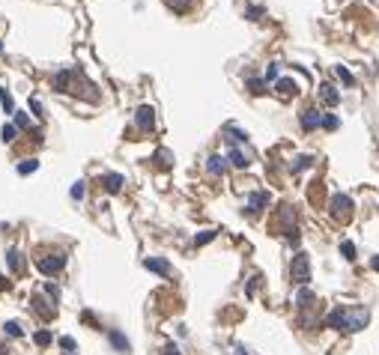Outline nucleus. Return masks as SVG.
<instances>
[{"mask_svg":"<svg viewBox=\"0 0 379 355\" xmlns=\"http://www.w3.org/2000/svg\"><path fill=\"white\" fill-rule=\"evenodd\" d=\"M275 90H278V93H281V96H293V93H296V84H293V81H278V84H275Z\"/></svg>","mask_w":379,"mask_h":355,"instance_id":"aec40b11","label":"nucleus"},{"mask_svg":"<svg viewBox=\"0 0 379 355\" xmlns=\"http://www.w3.org/2000/svg\"><path fill=\"white\" fill-rule=\"evenodd\" d=\"M6 263H9V269H12V272H21V254H18L15 248H9V251H6Z\"/></svg>","mask_w":379,"mask_h":355,"instance_id":"dca6fc26","label":"nucleus"},{"mask_svg":"<svg viewBox=\"0 0 379 355\" xmlns=\"http://www.w3.org/2000/svg\"><path fill=\"white\" fill-rule=\"evenodd\" d=\"M316 126H322V114H319V111H314V108L302 111V129H305V131H314Z\"/></svg>","mask_w":379,"mask_h":355,"instance_id":"39448f33","label":"nucleus"},{"mask_svg":"<svg viewBox=\"0 0 379 355\" xmlns=\"http://www.w3.org/2000/svg\"><path fill=\"white\" fill-rule=\"evenodd\" d=\"M311 301H314V292L299 290V295H296V305H299V308H311Z\"/></svg>","mask_w":379,"mask_h":355,"instance_id":"6ab92c4d","label":"nucleus"},{"mask_svg":"<svg viewBox=\"0 0 379 355\" xmlns=\"http://www.w3.org/2000/svg\"><path fill=\"white\" fill-rule=\"evenodd\" d=\"M84 194H87V182H84V179H78V182L72 185V191H69V197H72V200H81Z\"/></svg>","mask_w":379,"mask_h":355,"instance_id":"4be33fe9","label":"nucleus"},{"mask_svg":"<svg viewBox=\"0 0 379 355\" xmlns=\"http://www.w3.org/2000/svg\"><path fill=\"white\" fill-rule=\"evenodd\" d=\"M108 340H111V346H114L117 352H128V340H126V334H123V331L111 328V331H108Z\"/></svg>","mask_w":379,"mask_h":355,"instance_id":"9d476101","label":"nucleus"},{"mask_svg":"<svg viewBox=\"0 0 379 355\" xmlns=\"http://www.w3.org/2000/svg\"><path fill=\"white\" fill-rule=\"evenodd\" d=\"M227 159H230V164H233V167H248V156H245L242 149H236V146L230 149V156H227Z\"/></svg>","mask_w":379,"mask_h":355,"instance_id":"4468645a","label":"nucleus"},{"mask_svg":"<svg viewBox=\"0 0 379 355\" xmlns=\"http://www.w3.org/2000/svg\"><path fill=\"white\" fill-rule=\"evenodd\" d=\"M153 123H156V111H153L150 105L137 108V126H140V129H153Z\"/></svg>","mask_w":379,"mask_h":355,"instance_id":"1a4fd4ad","label":"nucleus"},{"mask_svg":"<svg viewBox=\"0 0 379 355\" xmlns=\"http://www.w3.org/2000/svg\"><path fill=\"white\" fill-rule=\"evenodd\" d=\"M311 162H314L311 156H299V159H296V164H293V173H299V170H305V167H311Z\"/></svg>","mask_w":379,"mask_h":355,"instance_id":"cd10ccee","label":"nucleus"},{"mask_svg":"<svg viewBox=\"0 0 379 355\" xmlns=\"http://www.w3.org/2000/svg\"><path fill=\"white\" fill-rule=\"evenodd\" d=\"M75 346H78V343H75L72 337H60V349H63V352H75Z\"/></svg>","mask_w":379,"mask_h":355,"instance_id":"72a5a7b5","label":"nucleus"},{"mask_svg":"<svg viewBox=\"0 0 379 355\" xmlns=\"http://www.w3.org/2000/svg\"><path fill=\"white\" fill-rule=\"evenodd\" d=\"M266 206H269V194H266V191H254L251 197H248V212H251V215L263 212Z\"/></svg>","mask_w":379,"mask_h":355,"instance_id":"423d86ee","label":"nucleus"},{"mask_svg":"<svg viewBox=\"0 0 379 355\" xmlns=\"http://www.w3.org/2000/svg\"><path fill=\"white\" fill-rule=\"evenodd\" d=\"M338 78H341L344 84H355V78H352V72H349V69H344V66H338Z\"/></svg>","mask_w":379,"mask_h":355,"instance_id":"7c9ffc66","label":"nucleus"},{"mask_svg":"<svg viewBox=\"0 0 379 355\" xmlns=\"http://www.w3.org/2000/svg\"><path fill=\"white\" fill-rule=\"evenodd\" d=\"M236 355H248V352H245V349H242V346H236Z\"/></svg>","mask_w":379,"mask_h":355,"instance_id":"a19ab883","label":"nucleus"},{"mask_svg":"<svg viewBox=\"0 0 379 355\" xmlns=\"http://www.w3.org/2000/svg\"><path fill=\"white\" fill-rule=\"evenodd\" d=\"M319 98H322L325 105H338V102H341V93H338L331 84H322V87H319Z\"/></svg>","mask_w":379,"mask_h":355,"instance_id":"f8f14e48","label":"nucleus"},{"mask_svg":"<svg viewBox=\"0 0 379 355\" xmlns=\"http://www.w3.org/2000/svg\"><path fill=\"white\" fill-rule=\"evenodd\" d=\"M167 3L173 6V12H185V9L191 6V0H167Z\"/></svg>","mask_w":379,"mask_h":355,"instance_id":"2f4dec72","label":"nucleus"},{"mask_svg":"<svg viewBox=\"0 0 379 355\" xmlns=\"http://www.w3.org/2000/svg\"><path fill=\"white\" fill-rule=\"evenodd\" d=\"M144 269L156 272V275H170V263L167 260H158V257H147L144 260Z\"/></svg>","mask_w":379,"mask_h":355,"instance_id":"6e6552de","label":"nucleus"},{"mask_svg":"<svg viewBox=\"0 0 379 355\" xmlns=\"http://www.w3.org/2000/svg\"><path fill=\"white\" fill-rule=\"evenodd\" d=\"M206 170H209L212 176L224 173V159H221V156H209V162H206Z\"/></svg>","mask_w":379,"mask_h":355,"instance_id":"2eb2a0df","label":"nucleus"},{"mask_svg":"<svg viewBox=\"0 0 379 355\" xmlns=\"http://www.w3.org/2000/svg\"><path fill=\"white\" fill-rule=\"evenodd\" d=\"M341 254H344L347 260H355V245H352L349 239H344V242H341Z\"/></svg>","mask_w":379,"mask_h":355,"instance_id":"393cba45","label":"nucleus"},{"mask_svg":"<svg viewBox=\"0 0 379 355\" xmlns=\"http://www.w3.org/2000/svg\"><path fill=\"white\" fill-rule=\"evenodd\" d=\"M325 325H328V328H338V331H347L349 328V314L344 311V308H335V311L325 317Z\"/></svg>","mask_w":379,"mask_h":355,"instance_id":"20e7f679","label":"nucleus"},{"mask_svg":"<svg viewBox=\"0 0 379 355\" xmlns=\"http://www.w3.org/2000/svg\"><path fill=\"white\" fill-rule=\"evenodd\" d=\"M269 81L278 84V63H269V69H266V84H269Z\"/></svg>","mask_w":379,"mask_h":355,"instance_id":"473e14b6","label":"nucleus"},{"mask_svg":"<svg viewBox=\"0 0 379 355\" xmlns=\"http://www.w3.org/2000/svg\"><path fill=\"white\" fill-rule=\"evenodd\" d=\"M364 325H367V311H364V308H358L355 314H349V328L347 331H361Z\"/></svg>","mask_w":379,"mask_h":355,"instance_id":"9b49d317","label":"nucleus"},{"mask_svg":"<svg viewBox=\"0 0 379 355\" xmlns=\"http://www.w3.org/2000/svg\"><path fill=\"white\" fill-rule=\"evenodd\" d=\"M370 266H373V272H379V257H373V260H370Z\"/></svg>","mask_w":379,"mask_h":355,"instance_id":"ea45409f","label":"nucleus"},{"mask_svg":"<svg viewBox=\"0 0 379 355\" xmlns=\"http://www.w3.org/2000/svg\"><path fill=\"white\" fill-rule=\"evenodd\" d=\"M290 275H293V281H296L299 287H305V284L311 281V260H308V254H296V257H293Z\"/></svg>","mask_w":379,"mask_h":355,"instance_id":"f257e3e1","label":"nucleus"},{"mask_svg":"<svg viewBox=\"0 0 379 355\" xmlns=\"http://www.w3.org/2000/svg\"><path fill=\"white\" fill-rule=\"evenodd\" d=\"M36 266H39L45 275H54V272H60L66 266V251H54V254H48V257H39Z\"/></svg>","mask_w":379,"mask_h":355,"instance_id":"7ed1b4c3","label":"nucleus"},{"mask_svg":"<svg viewBox=\"0 0 379 355\" xmlns=\"http://www.w3.org/2000/svg\"><path fill=\"white\" fill-rule=\"evenodd\" d=\"M72 75H75V72H57V75H54V90H60V93H69V81H72Z\"/></svg>","mask_w":379,"mask_h":355,"instance_id":"ddd939ff","label":"nucleus"},{"mask_svg":"<svg viewBox=\"0 0 379 355\" xmlns=\"http://www.w3.org/2000/svg\"><path fill=\"white\" fill-rule=\"evenodd\" d=\"M227 134H230V137H227V140H245V137H248V134H245V131L242 129H236V126H227Z\"/></svg>","mask_w":379,"mask_h":355,"instance_id":"c85d7f7f","label":"nucleus"},{"mask_svg":"<svg viewBox=\"0 0 379 355\" xmlns=\"http://www.w3.org/2000/svg\"><path fill=\"white\" fill-rule=\"evenodd\" d=\"M3 331H6L9 337H21V334H24V331H21V325L15 323V320H12V323H6V325H3Z\"/></svg>","mask_w":379,"mask_h":355,"instance_id":"a878e982","label":"nucleus"},{"mask_svg":"<svg viewBox=\"0 0 379 355\" xmlns=\"http://www.w3.org/2000/svg\"><path fill=\"white\" fill-rule=\"evenodd\" d=\"M15 123H9V126H3V129H0V140H3V143H12V140H15Z\"/></svg>","mask_w":379,"mask_h":355,"instance_id":"412c9836","label":"nucleus"},{"mask_svg":"<svg viewBox=\"0 0 379 355\" xmlns=\"http://www.w3.org/2000/svg\"><path fill=\"white\" fill-rule=\"evenodd\" d=\"M260 15H263V9H260V6H251V9H248V18H251V21H257Z\"/></svg>","mask_w":379,"mask_h":355,"instance_id":"4c0bfd02","label":"nucleus"},{"mask_svg":"<svg viewBox=\"0 0 379 355\" xmlns=\"http://www.w3.org/2000/svg\"><path fill=\"white\" fill-rule=\"evenodd\" d=\"M33 308H36L42 317H51V314H54V308H48V301H45L42 295H36V298H33Z\"/></svg>","mask_w":379,"mask_h":355,"instance_id":"f3484780","label":"nucleus"},{"mask_svg":"<svg viewBox=\"0 0 379 355\" xmlns=\"http://www.w3.org/2000/svg\"><path fill=\"white\" fill-rule=\"evenodd\" d=\"M0 287H6V281H3V278H0Z\"/></svg>","mask_w":379,"mask_h":355,"instance_id":"79ce46f5","label":"nucleus"},{"mask_svg":"<svg viewBox=\"0 0 379 355\" xmlns=\"http://www.w3.org/2000/svg\"><path fill=\"white\" fill-rule=\"evenodd\" d=\"M248 90H251L254 96H263V93H266V81H260V78H251V81H248Z\"/></svg>","mask_w":379,"mask_h":355,"instance_id":"5701e85b","label":"nucleus"},{"mask_svg":"<svg viewBox=\"0 0 379 355\" xmlns=\"http://www.w3.org/2000/svg\"><path fill=\"white\" fill-rule=\"evenodd\" d=\"M0 51H3V45H0Z\"/></svg>","mask_w":379,"mask_h":355,"instance_id":"37998d69","label":"nucleus"},{"mask_svg":"<svg viewBox=\"0 0 379 355\" xmlns=\"http://www.w3.org/2000/svg\"><path fill=\"white\" fill-rule=\"evenodd\" d=\"M27 126H30L27 114H18V111H15V129H27Z\"/></svg>","mask_w":379,"mask_h":355,"instance_id":"f704fd0d","label":"nucleus"},{"mask_svg":"<svg viewBox=\"0 0 379 355\" xmlns=\"http://www.w3.org/2000/svg\"><path fill=\"white\" fill-rule=\"evenodd\" d=\"M322 129H338V117L325 114V117H322Z\"/></svg>","mask_w":379,"mask_h":355,"instance_id":"c9c22d12","label":"nucleus"},{"mask_svg":"<svg viewBox=\"0 0 379 355\" xmlns=\"http://www.w3.org/2000/svg\"><path fill=\"white\" fill-rule=\"evenodd\" d=\"M102 185H105L111 194H117L123 185H126V176H123V173H105V176H102Z\"/></svg>","mask_w":379,"mask_h":355,"instance_id":"0eeeda50","label":"nucleus"},{"mask_svg":"<svg viewBox=\"0 0 379 355\" xmlns=\"http://www.w3.org/2000/svg\"><path fill=\"white\" fill-rule=\"evenodd\" d=\"M215 239V230H203L197 239H194V245H206V242H212Z\"/></svg>","mask_w":379,"mask_h":355,"instance_id":"c756f323","label":"nucleus"},{"mask_svg":"<svg viewBox=\"0 0 379 355\" xmlns=\"http://www.w3.org/2000/svg\"><path fill=\"white\" fill-rule=\"evenodd\" d=\"M328 209H331V215H335L338 221H347L349 215H352V200H349L347 194H335V197L328 200Z\"/></svg>","mask_w":379,"mask_h":355,"instance_id":"f03ea898","label":"nucleus"},{"mask_svg":"<svg viewBox=\"0 0 379 355\" xmlns=\"http://www.w3.org/2000/svg\"><path fill=\"white\" fill-rule=\"evenodd\" d=\"M36 346H51V340H54V334L48 331V328H42V331H36Z\"/></svg>","mask_w":379,"mask_h":355,"instance_id":"a211bd4d","label":"nucleus"},{"mask_svg":"<svg viewBox=\"0 0 379 355\" xmlns=\"http://www.w3.org/2000/svg\"><path fill=\"white\" fill-rule=\"evenodd\" d=\"M36 167H39V162H36V159H30V162H21V164H18V173H21V176H27V173H33Z\"/></svg>","mask_w":379,"mask_h":355,"instance_id":"bb28decb","label":"nucleus"},{"mask_svg":"<svg viewBox=\"0 0 379 355\" xmlns=\"http://www.w3.org/2000/svg\"><path fill=\"white\" fill-rule=\"evenodd\" d=\"M0 102H3V111H6V114H15V105H12V96H9V93H6L3 87H0Z\"/></svg>","mask_w":379,"mask_h":355,"instance_id":"b1692460","label":"nucleus"},{"mask_svg":"<svg viewBox=\"0 0 379 355\" xmlns=\"http://www.w3.org/2000/svg\"><path fill=\"white\" fill-rule=\"evenodd\" d=\"M30 108H33V114H36V117H45V114H42V102H39V98H33Z\"/></svg>","mask_w":379,"mask_h":355,"instance_id":"e433bc0d","label":"nucleus"},{"mask_svg":"<svg viewBox=\"0 0 379 355\" xmlns=\"http://www.w3.org/2000/svg\"><path fill=\"white\" fill-rule=\"evenodd\" d=\"M164 355H182V352H179V349H176V346H173V343H170V346H167V349H164Z\"/></svg>","mask_w":379,"mask_h":355,"instance_id":"58836bf2","label":"nucleus"}]
</instances>
